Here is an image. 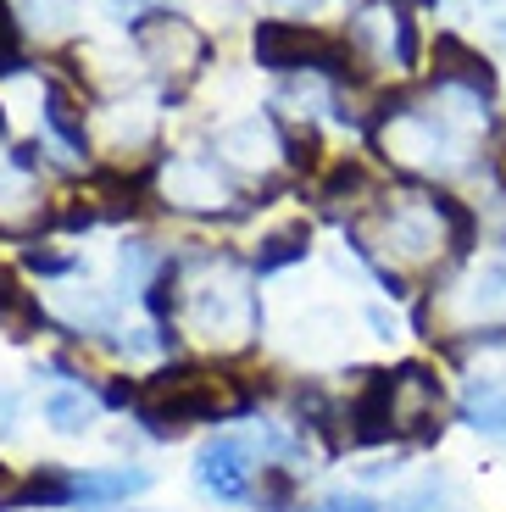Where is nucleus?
<instances>
[{
	"label": "nucleus",
	"mask_w": 506,
	"mask_h": 512,
	"mask_svg": "<svg viewBox=\"0 0 506 512\" xmlns=\"http://www.w3.org/2000/svg\"><path fill=\"white\" fill-rule=\"evenodd\" d=\"M456 323L462 329H506V268H479L462 279V290L451 295Z\"/></svg>",
	"instance_id": "6e6552de"
},
{
	"label": "nucleus",
	"mask_w": 506,
	"mask_h": 512,
	"mask_svg": "<svg viewBox=\"0 0 506 512\" xmlns=\"http://www.w3.org/2000/svg\"><path fill=\"white\" fill-rule=\"evenodd\" d=\"M273 6H284V12H312V6H323V0H273Z\"/></svg>",
	"instance_id": "b1692460"
},
{
	"label": "nucleus",
	"mask_w": 506,
	"mask_h": 512,
	"mask_svg": "<svg viewBox=\"0 0 506 512\" xmlns=\"http://www.w3.org/2000/svg\"><path fill=\"white\" fill-rule=\"evenodd\" d=\"M73 485L84 507H117V501L151 490V468H89V474H73Z\"/></svg>",
	"instance_id": "1a4fd4ad"
},
{
	"label": "nucleus",
	"mask_w": 506,
	"mask_h": 512,
	"mask_svg": "<svg viewBox=\"0 0 506 512\" xmlns=\"http://www.w3.org/2000/svg\"><path fill=\"white\" fill-rule=\"evenodd\" d=\"M0 323L12 334H34L45 329V307H39V295H28L17 284V273H0Z\"/></svg>",
	"instance_id": "ddd939ff"
},
{
	"label": "nucleus",
	"mask_w": 506,
	"mask_h": 512,
	"mask_svg": "<svg viewBox=\"0 0 506 512\" xmlns=\"http://www.w3.org/2000/svg\"><path fill=\"white\" fill-rule=\"evenodd\" d=\"M251 446L240 435H212L195 451V485L217 501H245L251 496Z\"/></svg>",
	"instance_id": "423d86ee"
},
{
	"label": "nucleus",
	"mask_w": 506,
	"mask_h": 512,
	"mask_svg": "<svg viewBox=\"0 0 506 512\" xmlns=\"http://www.w3.org/2000/svg\"><path fill=\"white\" fill-rule=\"evenodd\" d=\"M279 151H284V162H290V167H317V156H323V151H317V128L312 123H279Z\"/></svg>",
	"instance_id": "f3484780"
},
{
	"label": "nucleus",
	"mask_w": 506,
	"mask_h": 512,
	"mask_svg": "<svg viewBox=\"0 0 506 512\" xmlns=\"http://www.w3.org/2000/svg\"><path fill=\"white\" fill-rule=\"evenodd\" d=\"M429 206H434V218L445 223V245H451L456 256H468V251H473V234H479V218H473L468 206L456 201V195H445V190H434Z\"/></svg>",
	"instance_id": "dca6fc26"
},
{
	"label": "nucleus",
	"mask_w": 506,
	"mask_h": 512,
	"mask_svg": "<svg viewBox=\"0 0 506 512\" xmlns=\"http://www.w3.org/2000/svg\"><path fill=\"white\" fill-rule=\"evenodd\" d=\"M379 218H384L379 240H356V245H384V251L401 256V262H423V256H434V245H445L429 195H423V201H395V206H384Z\"/></svg>",
	"instance_id": "39448f33"
},
{
	"label": "nucleus",
	"mask_w": 506,
	"mask_h": 512,
	"mask_svg": "<svg viewBox=\"0 0 506 512\" xmlns=\"http://www.w3.org/2000/svg\"><path fill=\"white\" fill-rule=\"evenodd\" d=\"M306 251H312V229H306V223L267 234L262 251H256V273H279V268H290V262H306Z\"/></svg>",
	"instance_id": "4468645a"
},
{
	"label": "nucleus",
	"mask_w": 506,
	"mask_h": 512,
	"mask_svg": "<svg viewBox=\"0 0 506 512\" xmlns=\"http://www.w3.org/2000/svg\"><path fill=\"white\" fill-rule=\"evenodd\" d=\"M45 423H51L56 435H89L95 429V401L84 390H56L45 401Z\"/></svg>",
	"instance_id": "2eb2a0df"
},
{
	"label": "nucleus",
	"mask_w": 506,
	"mask_h": 512,
	"mask_svg": "<svg viewBox=\"0 0 506 512\" xmlns=\"http://www.w3.org/2000/svg\"><path fill=\"white\" fill-rule=\"evenodd\" d=\"M251 51L267 73H329V78L362 73L351 34H317V28L284 23V17H262L251 28Z\"/></svg>",
	"instance_id": "f03ea898"
},
{
	"label": "nucleus",
	"mask_w": 506,
	"mask_h": 512,
	"mask_svg": "<svg viewBox=\"0 0 506 512\" xmlns=\"http://www.w3.org/2000/svg\"><path fill=\"white\" fill-rule=\"evenodd\" d=\"M0 140H6V117H0Z\"/></svg>",
	"instance_id": "393cba45"
},
{
	"label": "nucleus",
	"mask_w": 506,
	"mask_h": 512,
	"mask_svg": "<svg viewBox=\"0 0 506 512\" xmlns=\"http://www.w3.org/2000/svg\"><path fill=\"white\" fill-rule=\"evenodd\" d=\"M462 423H468L473 435L495 440V446H506V390L490 379H473L468 396H462Z\"/></svg>",
	"instance_id": "9d476101"
},
{
	"label": "nucleus",
	"mask_w": 506,
	"mask_h": 512,
	"mask_svg": "<svg viewBox=\"0 0 506 512\" xmlns=\"http://www.w3.org/2000/svg\"><path fill=\"white\" fill-rule=\"evenodd\" d=\"M190 312H195V329L212 334V340L256 323V301L240 279H223V284L212 279V284H201V290H190Z\"/></svg>",
	"instance_id": "0eeeda50"
},
{
	"label": "nucleus",
	"mask_w": 506,
	"mask_h": 512,
	"mask_svg": "<svg viewBox=\"0 0 506 512\" xmlns=\"http://www.w3.org/2000/svg\"><path fill=\"white\" fill-rule=\"evenodd\" d=\"M145 268H151V245H145V240H128L123 251H117V279H123V290H140V284H145Z\"/></svg>",
	"instance_id": "a211bd4d"
},
{
	"label": "nucleus",
	"mask_w": 506,
	"mask_h": 512,
	"mask_svg": "<svg viewBox=\"0 0 506 512\" xmlns=\"http://www.w3.org/2000/svg\"><path fill=\"white\" fill-rule=\"evenodd\" d=\"M45 128H51L67 151H78V156L89 151V123H84V112L73 106V95H67L62 84H45Z\"/></svg>",
	"instance_id": "f8f14e48"
},
{
	"label": "nucleus",
	"mask_w": 506,
	"mask_h": 512,
	"mask_svg": "<svg viewBox=\"0 0 506 512\" xmlns=\"http://www.w3.org/2000/svg\"><path fill=\"white\" fill-rule=\"evenodd\" d=\"M134 407H140V418L151 423L156 435H167V429H184V423L240 418V412H251V396L234 390L228 379L201 373V368H167V373H156V379L145 384Z\"/></svg>",
	"instance_id": "f257e3e1"
},
{
	"label": "nucleus",
	"mask_w": 506,
	"mask_h": 512,
	"mask_svg": "<svg viewBox=\"0 0 506 512\" xmlns=\"http://www.w3.org/2000/svg\"><path fill=\"white\" fill-rule=\"evenodd\" d=\"M434 84H440V90H456L462 101H473V106H490L495 90H501L495 62L484 51H473L462 34H440V39H434Z\"/></svg>",
	"instance_id": "20e7f679"
},
{
	"label": "nucleus",
	"mask_w": 506,
	"mask_h": 512,
	"mask_svg": "<svg viewBox=\"0 0 506 512\" xmlns=\"http://www.w3.org/2000/svg\"><path fill=\"white\" fill-rule=\"evenodd\" d=\"M362 190H367V167L351 162V156L334 162V173L323 179V195H329V201H340V195H362Z\"/></svg>",
	"instance_id": "6ab92c4d"
},
{
	"label": "nucleus",
	"mask_w": 506,
	"mask_h": 512,
	"mask_svg": "<svg viewBox=\"0 0 506 512\" xmlns=\"http://www.w3.org/2000/svg\"><path fill=\"white\" fill-rule=\"evenodd\" d=\"M312 512H384V507H373L367 496H329V501H317Z\"/></svg>",
	"instance_id": "4be33fe9"
},
{
	"label": "nucleus",
	"mask_w": 506,
	"mask_h": 512,
	"mask_svg": "<svg viewBox=\"0 0 506 512\" xmlns=\"http://www.w3.org/2000/svg\"><path fill=\"white\" fill-rule=\"evenodd\" d=\"M17 490H23V479H17L6 462H0V507H17Z\"/></svg>",
	"instance_id": "5701e85b"
},
{
	"label": "nucleus",
	"mask_w": 506,
	"mask_h": 512,
	"mask_svg": "<svg viewBox=\"0 0 506 512\" xmlns=\"http://www.w3.org/2000/svg\"><path fill=\"white\" fill-rule=\"evenodd\" d=\"M23 262H28L34 273H67V268H73L67 256H56V251H39V245H34V251H23Z\"/></svg>",
	"instance_id": "412c9836"
},
{
	"label": "nucleus",
	"mask_w": 506,
	"mask_h": 512,
	"mask_svg": "<svg viewBox=\"0 0 506 512\" xmlns=\"http://www.w3.org/2000/svg\"><path fill=\"white\" fill-rule=\"evenodd\" d=\"M128 34H134V45L145 51V62L167 67V73H173V67H184V73H190V67H201L206 51H212L201 28H190V17H167V12L134 17V23H128Z\"/></svg>",
	"instance_id": "7ed1b4c3"
},
{
	"label": "nucleus",
	"mask_w": 506,
	"mask_h": 512,
	"mask_svg": "<svg viewBox=\"0 0 506 512\" xmlns=\"http://www.w3.org/2000/svg\"><path fill=\"white\" fill-rule=\"evenodd\" d=\"M73 501H78L73 468H56V462L34 468L23 479V490H17V507H73Z\"/></svg>",
	"instance_id": "9b49d317"
},
{
	"label": "nucleus",
	"mask_w": 506,
	"mask_h": 512,
	"mask_svg": "<svg viewBox=\"0 0 506 512\" xmlns=\"http://www.w3.org/2000/svg\"><path fill=\"white\" fill-rule=\"evenodd\" d=\"M6 73H23V51H17V17H12V6L0 0V78Z\"/></svg>",
	"instance_id": "aec40b11"
}]
</instances>
